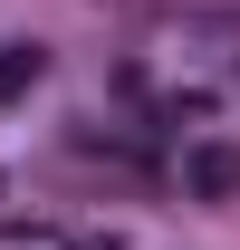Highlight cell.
Segmentation results:
<instances>
[{
  "label": "cell",
  "instance_id": "7a4b0ae2",
  "mask_svg": "<svg viewBox=\"0 0 240 250\" xmlns=\"http://www.w3.org/2000/svg\"><path fill=\"white\" fill-rule=\"evenodd\" d=\"M192 192H202V202L240 192V154H221V145H211V154H192Z\"/></svg>",
  "mask_w": 240,
  "mask_h": 250
},
{
  "label": "cell",
  "instance_id": "6da1fadb",
  "mask_svg": "<svg viewBox=\"0 0 240 250\" xmlns=\"http://www.w3.org/2000/svg\"><path fill=\"white\" fill-rule=\"evenodd\" d=\"M39 77H48V48H39V39H10V48H0V96L39 87Z\"/></svg>",
  "mask_w": 240,
  "mask_h": 250
}]
</instances>
